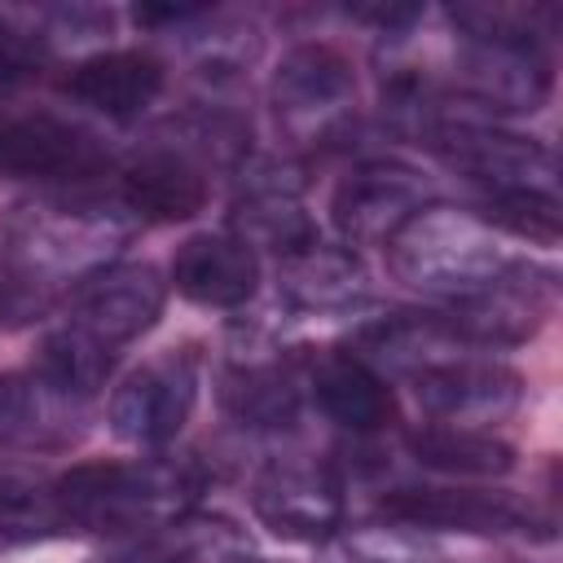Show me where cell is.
Instances as JSON below:
<instances>
[{"label": "cell", "instance_id": "6da1fadb", "mask_svg": "<svg viewBox=\"0 0 563 563\" xmlns=\"http://www.w3.org/2000/svg\"><path fill=\"white\" fill-rule=\"evenodd\" d=\"M136 220L114 194L97 189H40L0 216V251L48 282L62 299L92 273L119 264Z\"/></svg>", "mask_w": 563, "mask_h": 563}, {"label": "cell", "instance_id": "e0dca14e", "mask_svg": "<svg viewBox=\"0 0 563 563\" xmlns=\"http://www.w3.org/2000/svg\"><path fill=\"white\" fill-rule=\"evenodd\" d=\"M163 88H167V70L145 48L88 53L62 79V92L70 101H79L84 110H92L110 123H136L163 97Z\"/></svg>", "mask_w": 563, "mask_h": 563}, {"label": "cell", "instance_id": "52a82bcc", "mask_svg": "<svg viewBox=\"0 0 563 563\" xmlns=\"http://www.w3.org/2000/svg\"><path fill=\"white\" fill-rule=\"evenodd\" d=\"M198 387H202V361L194 347L158 352L119 378L106 405V422L119 440L158 453L185 431L198 405Z\"/></svg>", "mask_w": 563, "mask_h": 563}, {"label": "cell", "instance_id": "30bf717a", "mask_svg": "<svg viewBox=\"0 0 563 563\" xmlns=\"http://www.w3.org/2000/svg\"><path fill=\"white\" fill-rule=\"evenodd\" d=\"M167 277L154 264H136V260H119L92 277H84L70 295H66V325L79 330L84 339H92L97 347H106L110 356H119L128 343H136L145 330H154V321L163 317L167 303Z\"/></svg>", "mask_w": 563, "mask_h": 563}, {"label": "cell", "instance_id": "44dd1931", "mask_svg": "<svg viewBox=\"0 0 563 563\" xmlns=\"http://www.w3.org/2000/svg\"><path fill=\"white\" fill-rule=\"evenodd\" d=\"M308 396L325 422H334L339 431H352V435H378L396 422L391 383L347 347L312 361Z\"/></svg>", "mask_w": 563, "mask_h": 563}, {"label": "cell", "instance_id": "4fadbf2b", "mask_svg": "<svg viewBox=\"0 0 563 563\" xmlns=\"http://www.w3.org/2000/svg\"><path fill=\"white\" fill-rule=\"evenodd\" d=\"M413 400L422 405L427 418L449 422V427H493L510 418L523 405V378L506 361L488 352H457L444 356L413 378H405Z\"/></svg>", "mask_w": 563, "mask_h": 563}, {"label": "cell", "instance_id": "603a6c76", "mask_svg": "<svg viewBox=\"0 0 563 563\" xmlns=\"http://www.w3.org/2000/svg\"><path fill=\"white\" fill-rule=\"evenodd\" d=\"M405 449L418 466L453 479H501L515 471V449L479 427H449V422H427L405 435Z\"/></svg>", "mask_w": 563, "mask_h": 563}, {"label": "cell", "instance_id": "484cf974", "mask_svg": "<svg viewBox=\"0 0 563 563\" xmlns=\"http://www.w3.org/2000/svg\"><path fill=\"white\" fill-rule=\"evenodd\" d=\"M48 537H70L57 484L40 475H0V541H48Z\"/></svg>", "mask_w": 563, "mask_h": 563}, {"label": "cell", "instance_id": "277c9868", "mask_svg": "<svg viewBox=\"0 0 563 563\" xmlns=\"http://www.w3.org/2000/svg\"><path fill=\"white\" fill-rule=\"evenodd\" d=\"M422 150L435 154L449 172L466 176L484 189V198H559V158L545 141L510 132L479 114H444L427 136Z\"/></svg>", "mask_w": 563, "mask_h": 563}, {"label": "cell", "instance_id": "cb8c5ba5", "mask_svg": "<svg viewBox=\"0 0 563 563\" xmlns=\"http://www.w3.org/2000/svg\"><path fill=\"white\" fill-rule=\"evenodd\" d=\"M444 18L457 26V40L541 48V53H550L559 26L554 4H528V0H466V4H449Z\"/></svg>", "mask_w": 563, "mask_h": 563}, {"label": "cell", "instance_id": "f546056e", "mask_svg": "<svg viewBox=\"0 0 563 563\" xmlns=\"http://www.w3.org/2000/svg\"><path fill=\"white\" fill-rule=\"evenodd\" d=\"M66 303L48 282H40L31 268H22L9 251H0V330H26Z\"/></svg>", "mask_w": 563, "mask_h": 563}, {"label": "cell", "instance_id": "4316f807", "mask_svg": "<svg viewBox=\"0 0 563 563\" xmlns=\"http://www.w3.org/2000/svg\"><path fill=\"white\" fill-rule=\"evenodd\" d=\"M220 537H229L224 523H194L185 515L167 528L114 541V550L101 563H207V559H216Z\"/></svg>", "mask_w": 563, "mask_h": 563}, {"label": "cell", "instance_id": "ac0fdd59", "mask_svg": "<svg viewBox=\"0 0 563 563\" xmlns=\"http://www.w3.org/2000/svg\"><path fill=\"white\" fill-rule=\"evenodd\" d=\"M167 286L198 308H242L260 290V255L229 229L194 233L176 246Z\"/></svg>", "mask_w": 563, "mask_h": 563}, {"label": "cell", "instance_id": "9a60e30c", "mask_svg": "<svg viewBox=\"0 0 563 563\" xmlns=\"http://www.w3.org/2000/svg\"><path fill=\"white\" fill-rule=\"evenodd\" d=\"M238 194L229 207V233H238L255 255L273 251L277 260L317 238L312 216L303 211V167L290 158H246L238 167Z\"/></svg>", "mask_w": 563, "mask_h": 563}, {"label": "cell", "instance_id": "d6986e66", "mask_svg": "<svg viewBox=\"0 0 563 563\" xmlns=\"http://www.w3.org/2000/svg\"><path fill=\"white\" fill-rule=\"evenodd\" d=\"M369 295V273L361 255L343 242L312 238L277 260V299L308 317H339L361 308Z\"/></svg>", "mask_w": 563, "mask_h": 563}, {"label": "cell", "instance_id": "5bb4252c", "mask_svg": "<svg viewBox=\"0 0 563 563\" xmlns=\"http://www.w3.org/2000/svg\"><path fill=\"white\" fill-rule=\"evenodd\" d=\"M114 198L132 220H150V224L194 220L211 198V172L154 128L145 145H136L128 158L114 163Z\"/></svg>", "mask_w": 563, "mask_h": 563}, {"label": "cell", "instance_id": "ffe728a7", "mask_svg": "<svg viewBox=\"0 0 563 563\" xmlns=\"http://www.w3.org/2000/svg\"><path fill=\"white\" fill-rule=\"evenodd\" d=\"M84 405L35 369L0 374V453H53L70 449L84 431Z\"/></svg>", "mask_w": 563, "mask_h": 563}, {"label": "cell", "instance_id": "7c38bea8", "mask_svg": "<svg viewBox=\"0 0 563 563\" xmlns=\"http://www.w3.org/2000/svg\"><path fill=\"white\" fill-rule=\"evenodd\" d=\"M431 198V180L400 158H365L356 163L330 194V224L343 246H387V238L422 211Z\"/></svg>", "mask_w": 563, "mask_h": 563}, {"label": "cell", "instance_id": "5b68a950", "mask_svg": "<svg viewBox=\"0 0 563 563\" xmlns=\"http://www.w3.org/2000/svg\"><path fill=\"white\" fill-rule=\"evenodd\" d=\"M106 141L53 110H0V176L40 189H97L114 176Z\"/></svg>", "mask_w": 563, "mask_h": 563}, {"label": "cell", "instance_id": "4dcf8cb0", "mask_svg": "<svg viewBox=\"0 0 563 563\" xmlns=\"http://www.w3.org/2000/svg\"><path fill=\"white\" fill-rule=\"evenodd\" d=\"M53 57V35L0 13V92L35 79Z\"/></svg>", "mask_w": 563, "mask_h": 563}, {"label": "cell", "instance_id": "83f0119b", "mask_svg": "<svg viewBox=\"0 0 563 563\" xmlns=\"http://www.w3.org/2000/svg\"><path fill=\"white\" fill-rule=\"evenodd\" d=\"M488 229H497L501 238H519L532 246H559L563 238V207L559 198H523V194H506V198H479V207H471Z\"/></svg>", "mask_w": 563, "mask_h": 563}, {"label": "cell", "instance_id": "d4e9b609", "mask_svg": "<svg viewBox=\"0 0 563 563\" xmlns=\"http://www.w3.org/2000/svg\"><path fill=\"white\" fill-rule=\"evenodd\" d=\"M114 361H119V356H110L106 347H97L92 339H84V334L70 330L66 321H57V325L40 339L31 369H35L44 383H53L57 391H66V396H75V400H92V396L110 383Z\"/></svg>", "mask_w": 563, "mask_h": 563}, {"label": "cell", "instance_id": "f1b7e54d", "mask_svg": "<svg viewBox=\"0 0 563 563\" xmlns=\"http://www.w3.org/2000/svg\"><path fill=\"white\" fill-rule=\"evenodd\" d=\"M343 563H444V554L427 541V532L383 519L343 537Z\"/></svg>", "mask_w": 563, "mask_h": 563}, {"label": "cell", "instance_id": "9c48e42d", "mask_svg": "<svg viewBox=\"0 0 563 563\" xmlns=\"http://www.w3.org/2000/svg\"><path fill=\"white\" fill-rule=\"evenodd\" d=\"M554 299H559V273L519 255L493 286H484L479 295L462 299V303H449V308H435L449 330L475 347V352H497V347H519L528 343L554 312Z\"/></svg>", "mask_w": 563, "mask_h": 563}, {"label": "cell", "instance_id": "7a4b0ae2", "mask_svg": "<svg viewBox=\"0 0 563 563\" xmlns=\"http://www.w3.org/2000/svg\"><path fill=\"white\" fill-rule=\"evenodd\" d=\"M53 484L70 537L101 532L123 541L185 519L202 493V471L189 457L150 453L132 462H79Z\"/></svg>", "mask_w": 563, "mask_h": 563}, {"label": "cell", "instance_id": "7402d4cb", "mask_svg": "<svg viewBox=\"0 0 563 563\" xmlns=\"http://www.w3.org/2000/svg\"><path fill=\"white\" fill-rule=\"evenodd\" d=\"M299 378L268 352H233L220 365L216 400L229 422L246 431H286L299 418Z\"/></svg>", "mask_w": 563, "mask_h": 563}, {"label": "cell", "instance_id": "2e32d148", "mask_svg": "<svg viewBox=\"0 0 563 563\" xmlns=\"http://www.w3.org/2000/svg\"><path fill=\"white\" fill-rule=\"evenodd\" d=\"M453 88L471 114H532L554 92V62L541 48H506L457 40L453 57Z\"/></svg>", "mask_w": 563, "mask_h": 563}, {"label": "cell", "instance_id": "8fae6325", "mask_svg": "<svg viewBox=\"0 0 563 563\" xmlns=\"http://www.w3.org/2000/svg\"><path fill=\"white\" fill-rule=\"evenodd\" d=\"M343 479L325 462L277 457L251 484V515L282 541L321 545L343 532Z\"/></svg>", "mask_w": 563, "mask_h": 563}, {"label": "cell", "instance_id": "3957f363", "mask_svg": "<svg viewBox=\"0 0 563 563\" xmlns=\"http://www.w3.org/2000/svg\"><path fill=\"white\" fill-rule=\"evenodd\" d=\"M383 251L391 277L435 308L479 295L519 260L501 246V233L488 229L471 207L449 202H427L422 211H413Z\"/></svg>", "mask_w": 563, "mask_h": 563}, {"label": "cell", "instance_id": "ba28073f", "mask_svg": "<svg viewBox=\"0 0 563 563\" xmlns=\"http://www.w3.org/2000/svg\"><path fill=\"white\" fill-rule=\"evenodd\" d=\"M268 97L286 132L308 141H334L352 123L356 66L330 40L290 44L273 70Z\"/></svg>", "mask_w": 563, "mask_h": 563}, {"label": "cell", "instance_id": "8992f818", "mask_svg": "<svg viewBox=\"0 0 563 563\" xmlns=\"http://www.w3.org/2000/svg\"><path fill=\"white\" fill-rule=\"evenodd\" d=\"M378 515L387 523H400L413 532L554 541V515L510 488H444V484L391 488V493H383Z\"/></svg>", "mask_w": 563, "mask_h": 563}]
</instances>
